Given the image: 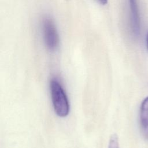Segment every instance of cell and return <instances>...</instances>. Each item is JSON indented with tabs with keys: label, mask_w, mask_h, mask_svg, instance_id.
<instances>
[{
	"label": "cell",
	"mask_w": 148,
	"mask_h": 148,
	"mask_svg": "<svg viewBox=\"0 0 148 148\" xmlns=\"http://www.w3.org/2000/svg\"><path fill=\"white\" fill-rule=\"evenodd\" d=\"M51 101L56 114L64 117L69 113V103L66 94L61 83L56 79H52L50 82Z\"/></svg>",
	"instance_id": "1"
},
{
	"label": "cell",
	"mask_w": 148,
	"mask_h": 148,
	"mask_svg": "<svg viewBox=\"0 0 148 148\" xmlns=\"http://www.w3.org/2000/svg\"><path fill=\"white\" fill-rule=\"evenodd\" d=\"M42 35L45 45L50 51L56 50L60 43V38L56 26L53 20L49 17L42 21Z\"/></svg>",
	"instance_id": "2"
},
{
	"label": "cell",
	"mask_w": 148,
	"mask_h": 148,
	"mask_svg": "<svg viewBox=\"0 0 148 148\" xmlns=\"http://www.w3.org/2000/svg\"><path fill=\"white\" fill-rule=\"evenodd\" d=\"M130 10V24L132 32L138 37L140 30V18L137 0H128Z\"/></svg>",
	"instance_id": "3"
},
{
	"label": "cell",
	"mask_w": 148,
	"mask_h": 148,
	"mask_svg": "<svg viewBox=\"0 0 148 148\" xmlns=\"http://www.w3.org/2000/svg\"><path fill=\"white\" fill-rule=\"evenodd\" d=\"M139 121L142 135L148 140V97L145 98L141 103Z\"/></svg>",
	"instance_id": "4"
},
{
	"label": "cell",
	"mask_w": 148,
	"mask_h": 148,
	"mask_svg": "<svg viewBox=\"0 0 148 148\" xmlns=\"http://www.w3.org/2000/svg\"><path fill=\"white\" fill-rule=\"evenodd\" d=\"M108 148H120L118 136L116 134H113L110 136Z\"/></svg>",
	"instance_id": "5"
},
{
	"label": "cell",
	"mask_w": 148,
	"mask_h": 148,
	"mask_svg": "<svg viewBox=\"0 0 148 148\" xmlns=\"http://www.w3.org/2000/svg\"><path fill=\"white\" fill-rule=\"evenodd\" d=\"M99 4L105 5L108 3V0H96Z\"/></svg>",
	"instance_id": "6"
},
{
	"label": "cell",
	"mask_w": 148,
	"mask_h": 148,
	"mask_svg": "<svg viewBox=\"0 0 148 148\" xmlns=\"http://www.w3.org/2000/svg\"><path fill=\"white\" fill-rule=\"evenodd\" d=\"M147 49H148V34H147Z\"/></svg>",
	"instance_id": "7"
}]
</instances>
